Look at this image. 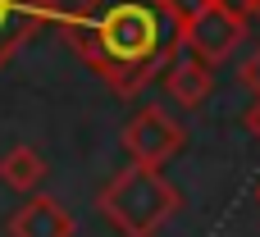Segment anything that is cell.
Wrapping results in <instances>:
<instances>
[{"label": "cell", "mask_w": 260, "mask_h": 237, "mask_svg": "<svg viewBox=\"0 0 260 237\" xmlns=\"http://www.w3.org/2000/svg\"><path fill=\"white\" fill-rule=\"evenodd\" d=\"M96 210H101L123 237H160V228L183 210V192H178L160 169L128 164V169H119V174L101 187Z\"/></svg>", "instance_id": "7a4b0ae2"}, {"label": "cell", "mask_w": 260, "mask_h": 237, "mask_svg": "<svg viewBox=\"0 0 260 237\" xmlns=\"http://www.w3.org/2000/svg\"><path fill=\"white\" fill-rule=\"evenodd\" d=\"M247 128H251V137L260 142V96L251 100V110H247Z\"/></svg>", "instance_id": "8fae6325"}, {"label": "cell", "mask_w": 260, "mask_h": 237, "mask_svg": "<svg viewBox=\"0 0 260 237\" xmlns=\"http://www.w3.org/2000/svg\"><path fill=\"white\" fill-rule=\"evenodd\" d=\"M238 46H247V18H242V9L206 5L192 23H183V50H192L210 69L224 64V59H233Z\"/></svg>", "instance_id": "277c9868"}, {"label": "cell", "mask_w": 260, "mask_h": 237, "mask_svg": "<svg viewBox=\"0 0 260 237\" xmlns=\"http://www.w3.org/2000/svg\"><path fill=\"white\" fill-rule=\"evenodd\" d=\"M46 178V160H41V151L37 146H9L5 155H0V183L9 187V192H32L37 183Z\"/></svg>", "instance_id": "ba28073f"}, {"label": "cell", "mask_w": 260, "mask_h": 237, "mask_svg": "<svg viewBox=\"0 0 260 237\" xmlns=\"http://www.w3.org/2000/svg\"><path fill=\"white\" fill-rule=\"evenodd\" d=\"M183 142H187L183 123L160 105H142L123 123V151H128L133 164H146V169H165L183 151Z\"/></svg>", "instance_id": "3957f363"}, {"label": "cell", "mask_w": 260, "mask_h": 237, "mask_svg": "<svg viewBox=\"0 0 260 237\" xmlns=\"http://www.w3.org/2000/svg\"><path fill=\"white\" fill-rule=\"evenodd\" d=\"M238 78H242V87L251 91V96H260V46L242 59V69H238Z\"/></svg>", "instance_id": "9c48e42d"}, {"label": "cell", "mask_w": 260, "mask_h": 237, "mask_svg": "<svg viewBox=\"0 0 260 237\" xmlns=\"http://www.w3.org/2000/svg\"><path fill=\"white\" fill-rule=\"evenodd\" d=\"M59 23L73 55L123 100L142 96L183 50V23L165 0H82Z\"/></svg>", "instance_id": "6da1fadb"}, {"label": "cell", "mask_w": 260, "mask_h": 237, "mask_svg": "<svg viewBox=\"0 0 260 237\" xmlns=\"http://www.w3.org/2000/svg\"><path fill=\"white\" fill-rule=\"evenodd\" d=\"M256 201H260V187H256Z\"/></svg>", "instance_id": "5bb4252c"}, {"label": "cell", "mask_w": 260, "mask_h": 237, "mask_svg": "<svg viewBox=\"0 0 260 237\" xmlns=\"http://www.w3.org/2000/svg\"><path fill=\"white\" fill-rule=\"evenodd\" d=\"M215 5H229V9H242L247 0H215Z\"/></svg>", "instance_id": "4fadbf2b"}, {"label": "cell", "mask_w": 260, "mask_h": 237, "mask_svg": "<svg viewBox=\"0 0 260 237\" xmlns=\"http://www.w3.org/2000/svg\"><path fill=\"white\" fill-rule=\"evenodd\" d=\"M9 237H73V215L55 201V196H27L14 215H9Z\"/></svg>", "instance_id": "8992f818"}, {"label": "cell", "mask_w": 260, "mask_h": 237, "mask_svg": "<svg viewBox=\"0 0 260 237\" xmlns=\"http://www.w3.org/2000/svg\"><path fill=\"white\" fill-rule=\"evenodd\" d=\"M64 0H0V69L46 27L59 23Z\"/></svg>", "instance_id": "5b68a950"}, {"label": "cell", "mask_w": 260, "mask_h": 237, "mask_svg": "<svg viewBox=\"0 0 260 237\" xmlns=\"http://www.w3.org/2000/svg\"><path fill=\"white\" fill-rule=\"evenodd\" d=\"M242 18H256L260 23V0H247V5H242Z\"/></svg>", "instance_id": "7c38bea8"}, {"label": "cell", "mask_w": 260, "mask_h": 237, "mask_svg": "<svg viewBox=\"0 0 260 237\" xmlns=\"http://www.w3.org/2000/svg\"><path fill=\"white\" fill-rule=\"evenodd\" d=\"M165 91H169L178 105L197 110V105H206L210 91H215V69H210L206 59H197L192 50H178V55L165 64Z\"/></svg>", "instance_id": "52a82bcc"}, {"label": "cell", "mask_w": 260, "mask_h": 237, "mask_svg": "<svg viewBox=\"0 0 260 237\" xmlns=\"http://www.w3.org/2000/svg\"><path fill=\"white\" fill-rule=\"evenodd\" d=\"M206 5H215V0H165V9H169L178 23H192V18H197Z\"/></svg>", "instance_id": "30bf717a"}]
</instances>
